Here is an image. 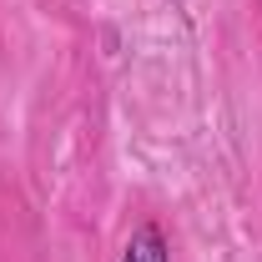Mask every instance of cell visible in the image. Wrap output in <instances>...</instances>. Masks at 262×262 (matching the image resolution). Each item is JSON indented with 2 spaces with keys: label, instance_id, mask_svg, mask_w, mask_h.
<instances>
[{
  "label": "cell",
  "instance_id": "obj_1",
  "mask_svg": "<svg viewBox=\"0 0 262 262\" xmlns=\"http://www.w3.org/2000/svg\"><path fill=\"white\" fill-rule=\"evenodd\" d=\"M121 262H171V247H166L162 227H136L126 252H121Z\"/></svg>",
  "mask_w": 262,
  "mask_h": 262
}]
</instances>
